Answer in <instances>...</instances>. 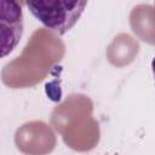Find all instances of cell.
<instances>
[{
    "instance_id": "3957f363",
    "label": "cell",
    "mask_w": 155,
    "mask_h": 155,
    "mask_svg": "<svg viewBox=\"0 0 155 155\" xmlns=\"http://www.w3.org/2000/svg\"><path fill=\"white\" fill-rule=\"evenodd\" d=\"M151 70H153V76H154V81H155V57L151 61Z\"/></svg>"
},
{
    "instance_id": "6da1fadb",
    "label": "cell",
    "mask_w": 155,
    "mask_h": 155,
    "mask_svg": "<svg viewBox=\"0 0 155 155\" xmlns=\"http://www.w3.org/2000/svg\"><path fill=\"white\" fill-rule=\"evenodd\" d=\"M29 12L56 34L68 33L80 19L88 0H24Z\"/></svg>"
},
{
    "instance_id": "7a4b0ae2",
    "label": "cell",
    "mask_w": 155,
    "mask_h": 155,
    "mask_svg": "<svg viewBox=\"0 0 155 155\" xmlns=\"http://www.w3.org/2000/svg\"><path fill=\"white\" fill-rule=\"evenodd\" d=\"M23 34V12L17 0H1V57L10 54Z\"/></svg>"
}]
</instances>
